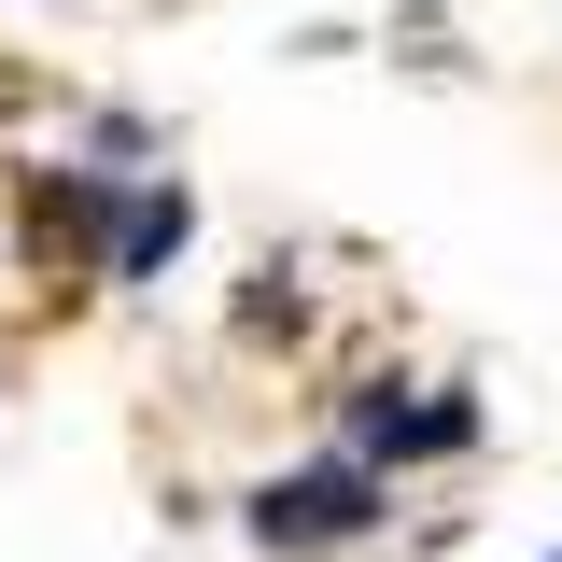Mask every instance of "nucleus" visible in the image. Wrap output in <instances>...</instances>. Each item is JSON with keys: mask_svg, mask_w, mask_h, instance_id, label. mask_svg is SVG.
I'll return each mask as SVG.
<instances>
[{"mask_svg": "<svg viewBox=\"0 0 562 562\" xmlns=\"http://www.w3.org/2000/svg\"><path fill=\"white\" fill-rule=\"evenodd\" d=\"M380 520V464H295L254 492V549H351Z\"/></svg>", "mask_w": 562, "mask_h": 562, "instance_id": "1", "label": "nucleus"}, {"mask_svg": "<svg viewBox=\"0 0 562 562\" xmlns=\"http://www.w3.org/2000/svg\"><path fill=\"white\" fill-rule=\"evenodd\" d=\"M464 436H479L464 394H436V408H394V394H380V408L351 422V464H422V450H464Z\"/></svg>", "mask_w": 562, "mask_h": 562, "instance_id": "2", "label": "nucleus"}, {"mask_svg": "<svg viewBox=\"0 0 562 562\" xmlns=\"http://www.w3.org/2000/svg\"><path fill=\"white\" fill-rule=\"evenodd\" d=\"M183 225H198V211H183V183H155V198L113 225V281H155L169 254H183Z\"/></svg>", "mask_w": 562, "mask_h": 562, "instance_id": "3", "label": "nucleus"}]
</instances>
